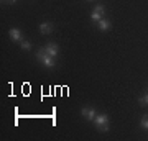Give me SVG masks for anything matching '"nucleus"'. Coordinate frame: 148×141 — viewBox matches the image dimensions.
Wrapping results in <instances>:
<instances>
[{
	"instance_id": "f8f14e48",
	"label": "nucleus",
	"mask_w": 148,
	"mask_h": 141,
	"mask_svg": "<svg viewBox=\"0 0 148 141\" xmlns=\"http://www.w3.org/2000/svg\"><path fill=\"white\" fill-rule=\"evenodd\" d=\"M2 2H5V3H15L16 0H2Z\"/></svg>"
},
{
	"instance_id": "0eeeda50",
	"label": "nucleus",
	"mask_w": 148,
	"mask_h": 141,
	"mask_svg": "<svg viewBox=\"0 0 148 141\" xmlns=\"http://www.w3.org/2000/svg\"><path fill=\"white\" fill-rule=\"evenodd\" d=\"M53 23H51V21H45V23H41V25H40V28H38V30H40V33H41V35H49V33H53Z\"/></svg>"
},
{
	"instance_id": "9b49d317",
	"label": "nucleus",
	"mask_w": 148,
	"mask_h": 141,
	"mask_svg": "<svg viewBox=\"0 0 148 141\" xmlns=\"http://www.w3.org/2000/svg\"><path fill=\"white\" fill-rule=\"evenodd\" d=\"M20 46H21V49H25V51H30V49H32V43H30V41H25V40H23V41L20 43Z\"/></svg>"
},
{
	"instance_id": "1a4fd4ad",
	"label": "nucleus",
	"mask_w": 148,
	"mask_h": 141,
	"mask_svg": "<svg viewBox=\"0 0 148 141\" xmlns=\"http://www.w3.org/2000/svg\"><path fill=\"white\" fill-rule=\"evenodd\" d=\"M138 104L142 105V107H147V105H148V92H147L145 95H142L140 99H138Z\"/></svg>"
},
{
	"instance_id": "ddd939ff",
	"label": "nucleus",
	"mask_w": 148,
	"mask_h": 141,
	"mask_svg": "<svg viewBox=\"0 0 148 141\" xmlns=\"http://www.w3.org/2000/svg\"><path fill=\"white\" fill-rule=\"evenodd\" d=\"M147 92H148V84H147Z\"/></svg>"
},
{
	"instance_id": "f257e3e1",
	"label": "nucleus",
	"mask_w": 148,
	"mask_h": 141,
	"mask_svg": "<svg viewBox=\"0 0 148 141\" xmlns=\"http://www.w3.org/2000/svg\"><path fill=\"white\" fill-rule=\"evenodd\" d=\"M92 123H94L95 128L99 131H102V133L109 131V128H110V120H109V116H107L106 113H97V116L94 118Z\"/></svg>"
},
{
	"instance_id": "6e6552de",
	"label": "nucleus",
	"mask_w": 148,
	"mask_h": 141,
	"mask_svg": "<svg viewBox=\"0 0 148 141\" xmlns=\"http://www.w3.org/2000/svg\"><path fill=\"white\" fill-rule=\"evenodd\" d=\"M97 28H99L101 31H109L112 28V23L109 20H106V18H102V20L97 21Z\"/></svg>"
},
{
	"instance_id": "20e7f679",
	"label": "nucleus",
	"mask_w": 148,
	"mask_h": 141,
	"mask_svg": "<svg viewBox=\"0 0 148 141\" xmlns=\"http://www.w3.org/2000/svg\"><path fill=\"white\" fill-rule=\"evenodd\" d=\"M43 52H46V54H49V56H53V58H58L59 54V46L56 44V43H48L45 48H41Z\"/></svg>"
},
{
	"instance_id": "9d476101",
	"label": "nucleus",
	"mask_w": 148,
	"mask_h": 141,
	"mask_svg": "<svg viewBox=\"0 0 148 141\" xmlns=\"http://www.w3.org/2000/svg\"><path fill=\"white\" fill-rule=\"evenodd\" d=\"M140 126L143 130H148V115H143L142 120H140Z\"/></svg>"
},
{
	"instance_id": "39448f33",
	"label": "nucleus",
	"mask_w": 148,
	"mask_h": 141,
	"mask_svg": "<svg viewBox=\"0 0 148 141\" xmlns=\"http://www.w3.org/2000/svg\"><path fill=\"white\" fill-rule=\"evenodd\" d=\"M81 115H82V118H86L87 121H94V118L97 116V112H95V108H92V107H84V108L81 110Z\"/></svg>"
},
{
	"instance_id": "423d86ee",
	"label": "nucleus",
	"mask_w": 148,
	"mask_h": 141,
	"mask_svg": "<svg viewBox=\"0 0 148 141\" xmlns=\"http://www.w3.org/2000/svg\"><path fill=\"white\" fill-rule=\"evenodd\" d=\"M8 36H10L12 41H15V43L23 41V35H21V31L18 30V28H12L10 31H8Z\"/></svg>"
},
{
	"instance_id": "7ed1b4c3",
	"label": "nucleus",
	"mask_w": 148,
	"mask_h": 141,
	"mask_svg": "<svg viewBox=\"0 0 148 141\" xmlns=\"http://www.w3.org/2000/svg\"><path fill=\"white\" fill-rule=\"evenodd\" d=\"M104 13H106V7L102 5V3H97V5L94 7L92 13H90V20L97 23L99 20H102V18H104Z\"/></svg>"
},
{
	"instance_id": "f03ea898",
	"label": "nucleus",
	"mask_w": 148,
	"mask_h": 141,
	"mask_svg": "<svg viewBox=\"0 0 148 141\" xmlns=\"http://www.w3.org/2000/svg\"><path fill=\"white\" fill-rule=\"evenodd\" d=\"M36 59L43 64V66H45V67H48V69H53L54 66H56L53 56H49V54H46V52H43L41 49L36 52Z\"/></svg>"
}]
</instances>
